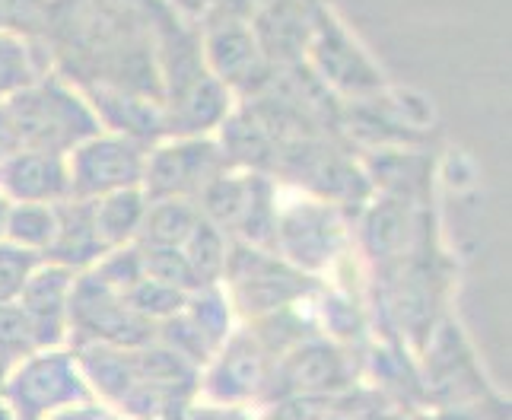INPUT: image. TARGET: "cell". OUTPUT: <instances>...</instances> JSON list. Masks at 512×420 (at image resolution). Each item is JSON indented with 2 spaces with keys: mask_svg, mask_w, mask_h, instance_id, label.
<instances>
[{
  "mask_svg": "<svg viewBox=\"0 0 512 420\" xmlns=\"http://www.w3.org/2000/svg\"><path fill=\"white\" fill-rule=\"evenodd\" d=\"M4 109L13 121V131L20 137L23 150H45V153L67 156L83 140H90L102 131L90 99L77 93L58 74H42L23 93L7 99Z\"/></svg>",
  "mask_w": 512,
  "mask_h": 420,
  "instance_id": "cell-1",
  "label": "cell"
},
{
  "mask_svg": "<svg viewBox=\"0 0 512 420\" xmlns=\"http://www.w3.org/2000/svg\"><path fill=\"white\" fill-rule=\"evenodd\" d=\"M147 150L150 147L140 140L112 131H99L96 137L83 140L80 147L67 153L70 198L96 201L102 195H112V191L140 188Z\"/></svg>",
  "mask_w": 512,
  "mask_h": 420,
  "instance_id": "cell-2",
  "label": "cell"
},
{
  "mask_svg": "<svg viewBox=\"0 0 512 420\" xmlns=\"http://www.w3.org/2000/svg\"><path fill=\"white\" fill-rule=\"evenodd\" d=\"M223 169H229V163L214 137H175L166 140V144H153L147 150L140 191L147 195V201H163V198L198 201L201 191Z\"/></svg>",
  "mask_w": 512,
  "mask_h": 420,
  "instance_id": "cell-3",
  "label": "cell"
},
{
  "mask_svg": "<svg viewBox=\"0 0 512 420\" xmlns=\"http://www.w3.org/2000/svg\"><path fill=\"white\" fill-rule=\"evenodd\" d=\"M223 280L233 287V300L242 312H252L255 319L287 309L299 296H306L309 274L296 271L284 258L268 255V249L255 245H233L226 258Z\"/></svg>",
  "mask_w": 512,
  "mask_h": 420,
  "instance_id": "cell-4",
  "label": "cell"
},
{
  "mask_svg": "<svg viewBox=\"0 0 512 420\" xmlns=\"http://www.w3.org/2000/svg\"><path fill=\"white\" fill-rule=\"evenodd\" d=\"M341 220L328 204H306L274 220V249L296 271H322L341 249Z\"/></svg>",
  "mask_w": 512,
  "mask_h": 420,
  "instance_id": "cell-5",
  "label": "cell"
},
{
  "mask_svg": "<svg viewBox=\"0 0 512 420\" xmlns=\"http://www.w3.org/2000/svg\"><path fill=\"white\" fill-rule=\"evenodd\" d=\"M74 277H77L74 271L42 261V265L29 274L20 296L13 300L16 306H20V312L26 315L35 347L39 350L58 347L70 331L67 306H70V287H74Z\"/></svg>",
  "mask_w": 512,
  "mask_h": 420,
  "instance_id": "cell-6",
  "label": "cell"
},
{
  "mask_svg": "<svg viewBox=\"0 0 512 420\" xmlns=\"http://www.w3.org/2000/svg\"><path fill=\"white\" fill-rule=\"evenodd\" d=\"M0 198L7 204H61L70 198L67 156L16 150L0 166Z\"/></svg>",
  "mask_w": 512,
  "mask_h": 420,
  "instance_id": "cell-7",
  "label": "cell"
},
{
  "mask_svg": "<svg viewBox=\"0 0 512 420\" xmlns=\"http://www.w3.org/2000/svg\"><path fill=\"white\" fill-rule=\"evenodd\" d=\"M201 58L207 64V74L217 77L226 90L255 86L264 74V58L255 35L233 16H220L207 29V39L201 42Z\"/></svg>",
  "mask_w": 512,
  "mask_h": 420,
  "instance_id": "cell-8",
  "label": "cell"
},
{
  "mask_svg": "<svg viewBox=\"0 0 512 420\" xmlns=\"http://www.w3.org/2000/svg\"><path fill=\"white\" fill-rule=\"evenodd\" d=\"M350 382L344 350L328 341H303L284 354L280 385L284 395H322L331 398ZM280 395V398H284Z\"/></svg>",
  "mask_w": 512,
  "mask_h": 420,
  "instance_id": "cell-9",
  "label": "cell"
},
{
  "mask_svg": "<svg viewBox=\"0 0 512 420\" xmlns=\"http://www.w3.org/2000/svg\"><path fill=\"white\" fill-rule=\"evenodd\" d=\"M229 115V90L210 77L207 70L201 77L188 80L175 93H169V105L163 109L166 134L175 137H207L220 128Z\"/></svg>",
  "mask_w": 512,
  "mask_h": 420,
  "instance_id": "cell-10",
  "label": "cell"
},
{
  "mask_svg": "<svg viewBox=\"0 0 512 420\" xmlns=\"http://www.w3.org/2000/svg\"><path fill=\"white\" fill-rule=\"evenodd\" d=\"M77 366L74 360L45 354L26 357V363L16 366V376L10 379V398L16 401V411H26L29 417L51 411L61 401L77 398Z\"/></svg>",
  "mask_w": 512,
  "mask_h": 420,
  "instance_id": "cell-11",
  "label": "cell"
},
{
  "mask_svg": "<svg viewBox=\"0 0 512 420\" xmlns=\"http://www.w3.org/2000/svg\"><path fill=\"white\" fill-rule=\"evenodd\" d=\"M102 255H105V245L96 236L90 201H74V198L61 201L55 239H51L42 261L80 274V271H90Z\"/></svg>",
  "mask_w": 512,
  "mask_h": 420,
  "instance_id": "cell-12",
  "label": "cell"
},
{
  "mask_svg": "<svg viewBox=\"0 0 512 420\" xmlns=\"http://www.w3.org/2000/svg\"><path fill=\"white\" fill-rule=\"evenodd\" d=\"M268 350H264L255 338H236L226 344V354L217 363L214 376H210V395L223 405L229 401L252 398L264 382L271 379L268 370Z\"/></svg>",
  "mask_w": 512,
  "mask_h": 420,
  "instance_id": "cell-13",
  "label": "cell"
},
{
  "mask_svg": "<svg viewBox=\"0 0 512 420\" xmlns=\"http://www.w3.org/2000/svg\"><path fill=\"white\" fill-rule=\"evenodd\" d=\"M90 210L96 236L105 245V252L121 249V245H131L140 236V226H144L147 214V195L140 188L112 191V195L90 201Z\"/></svg>",
  "mask_w": 512,
  "mask_h": 420,
  "instance_id": "cell-14",
  "label": "cell"
},
{
  "mask_svg": "<svg viewBox=\"0 0 512 420\" xmlns=\"http://www.w3.org/2000/svg\"><path fill=\"white\" fill-rule=\"evenodd\" d=\"M201 210L194 201L185 198H163V201H147L144 226H140L137 245L147 249H182L191 230L198 226Z\"/></svg>",
  "mask_w": 512,
  "mask_h": 420,
  "instance_id": "cell-15",
  "label": "cell"
},
{
  "mask_svg": "<svg viewBox=\"0 0 512 420\" xmlns=\"http://www.w3.org/2000/svg\"><path fill=\"white\" fill-rule=\"evenodd\" d=\"M42 74H48V70L39 58V42L0 32V105L23 93Z\"/></svg>",
  "mask_w": 512,
  "mask_h": 420,
  "instance_id": "cell-16",
  "label": "cell"
},
{
  "mask_svg": "<svg viewBox=\"0 0 512 420\" xmlns=\"http://www.w3.org/2000/svg\"><path fill=\"white\" fill-rule=\"evenodd\" d=\"M182 255L188 261V268L198 280V287H217L226 271V258H229V239L223 230H217L210 220H198V226L191 230V236L182 245Z\"/></svg>",
  "mask_w": 512,
  "mask_h": 420,
  "instance_id": "cell-17",
  "label": "cell"
},
{
  "mask_svg": "<svg viewBox=\"0 0 512 420\" xmlns=\"http://www.w3.org/2000/svg\"><path fill=\"white\" fill-rule=\"evenodd\" d=\"M58 226V204H10L4 239L26 252L45 255Z\"/></svg>",
  "mask_w": 512,
  "mask_h": 420,
  "instance_id": "cell-18",
  "label": "cell"
},
{
  "mask_svg": "<svg viewBox=\"0 0 512 420\" xmlns=\"http://www.w3.org/2000/svg\"><path fill=\"white\" fill-rule=\"evenodd\" d=\"M185 300H188V293L166 287V284H160V280H150V277L137 280V284L125 293L128 309L137 312L140 319L153 322V325H160V322L172 319L175 312H182Z\"/></svg>",
  "mask_w": 512,
  "mask_h": 420,
  "instance_id": "cell-19",
  "label": "cell"
},
{
  "mask_svg": "<svg viewBox=\"0 0 512 420\" xmlns=\"http://www.w3.org/2000/svg\"><path fill=\"white\" fill-rule=\"evenodd\" d=\"M51 26H55L51 0H0V32L42 42V35H48Z\"/></svg>",
  "mask_w": 512,
  "mask_h": 420,
  "instance_id": "cell-20",
  "label": "cell"
},
{
  "mask_svg": "<svg viewBox=\"0 0 512 420\" xmlns=\"http://www.w3.org/2000/svg\"><path fill=\"white\" fill-rule=\"evenodd\" d=\"M35 338L32 328L26 322V315L20 312L16 303H0V366H7L13 360H26L35 354Z\"/></svg>",
  "mask_w": 512,
  "mask_h": 420,
  "instance_id": "cell-21",
  "label": "cell"
},
{
  "mask_svg": "<svg viewBox=\"0 0 512 420\" xmlns=\"http://www.w3.org/2000/svg\"><path fill=\"white\" fill-rule=\"evenodd\" d=\"M42 265V255L26 252L13 242H0V303H13L20 296L29 274Z\"/></svg>",
  "mask_w": 512,
  "mask_h": 420,
  "instance_id": "cell-22",
  "label": "cell"
},
{
  "mask_svg": "<svg viewBox=\"0 0 512 420\" xmlns=\"http://www.w3.org/2000/svg\"><path fill=\"white\" fill-rule=\"evenodd\" d=\"M331 408V398L322 395H284L268 420H322Z\"/></svg>",
  "mask_w": 512,
  "mask_h": 420,
  "instance_id": "cell-23",
  "label": "cell"
},
{
  "mask_svg": "<svg viewBox=\"0 0 512 420\" xmlns=\"http://www.w3.org/2000/svg\"><path fill=\"white\" fill-rule=\"evenodd\" d=\"M16 150H23L20 137H16V131H13V121H10L7 109L0 105V166H4Z\"/></svg>",
  "mask_w": 512,
  "mask_h": 420,
  "instance_id": "cell-24",
  "label": "cell"
},
{
  "mask_svg": "<svg viewBox=\"0 0 512 420\" xmlns=\"http://www.w3.org/2000/svg\"><path fill=\"white\" fill-rule=\"evenodd\" d=\"M210 10H220V16H233V20H239V16H245V10H249V0H207Z\"/></svg>",
  "mask_w": 512,
  "mask_h": 420,
  "instance_id": "cell-25",
  "label": "cell"
},
{
  "mask_svg": "<svg viewBox=\"0 0 512 420\" xmlns=\"http://www.w3.org/2000/svg\"><path fill=\"white\" fill-rule=\"evenodd\" d=\"M175 7H179L182 13H188V16H201V13H207L210 7H207V0H172Z\"/></svg>",
  "mask_w": 512,
  "mask_h": 420,
  "instance_id": "cell-26",
  "label": "cell"
},
{
  "mask_svg": "<svg viewBox=\"0 0 512 420\" xmlns=\"http://www.w3.org/2000/svg\"><path fill=\"white\" fill-rule=\"evenodd\" d=\"M7 201L4 198H0V242H4V223H7Z\"/></svg>",
  "mask_w": 512,
  "mask_h": 420,
  "instance_id": "cell-27",
  "label": "cell"
},
{
  "mask_svg": "<svg viewBox=\"0 0 512 420\" xmlns=\"http://www.w3.org/2000/svg\"><path fill=\"white\" fill-rule=\"evenodd\" d=\"M366 420H398V417H385V414H369Z\"/></svg>",
  "mask_w": 512,
  "mask_h": 420,
  "instance_id": "cell-28",
  "label": "cell"
}]
</instances>
